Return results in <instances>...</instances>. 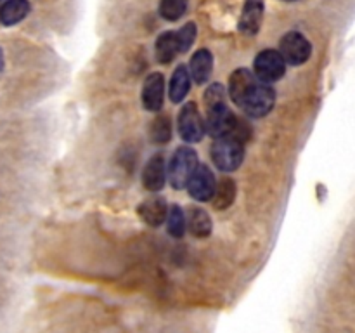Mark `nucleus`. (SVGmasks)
Instances as JSON below:
<instances>
[{
  "mask_svg": "<svg viewBox=\"0 0 355 333\" xmlns=\"http://www.w3.org/2000/svg\"><path fill=\"white\" fill-rule=\"evenodd\" d=\"M211 69H214V56H211V52L207 51V49L198 51L189 62V71L194 82H208V78L211 75Z\"/></svg>",
  "mask_w": 355,
  "mask_h": 333,
  "instance_id": "nucleus-14",
  "label": "nucleus"
},
{
  "mask_svg": "<svg viewBox=\"0 0 355 333\" xmlns=\"http://www.w3.org/2000/svg\"><path fill=\"white\" fill-rule=\"evenodd\" d=\"M189 89H191L189 69H186V66L184 65L177 66V69L172 75V82H170V97H172L173 103H180V101L187 96Z\"/></svg>",
  "mask_w": 355,
  "mask_h": 333,
  "instance_id": "nucleus-17",
  "label": "nucleus"
},
{
  "mask_svg": "<svg viewBox=\"0 0 355 333\" xmlns=\"http://www.w3.org/2000/svg\"><path fill=\"white\" fill-rule=\"evenodd\" d=\"M205 104H207V128L215 139L222 135H234L239 141L245 139L246 128L229 110L225 103V90L220 83L208 87L205 94Z\"/></svg>",
  "mask_w": 355,
  "mask_h": 333,
  "instance_id": "nucleus-1",
  "label": "nucleus"
},
{
  "mask_svg": "<svg viewBox=\"0 0 355 333\" xmlns=\"http://www.w3.org/2000/svg\"><path fill=\"white\" fill-rule=\"evenodd\" d=\"M189 0H159V14L166 21H177L187 10Z\"/></svg>",
  "mask_w": 355,
  "mask_h": 333,
  "instance_id": "nucleus-21",
  "label": "nucleus"
},
{
  "mask_svg": "<svg viewBox=\"0 0 355 333\" xmlns=\"http://www.w3.org/2000/svg\"><path fill=\"white\" fill-rule=\"evenodd\" d=\"M172 137V121L168 114H159L151 123V139L156 144H165Z\"/></svg>",
  "mask_w": 355,
  "mask_h": 333,
  "instance_id": "nucleus-20",
  "label": "nucleus"
},
{
  "mask_svg": "<svg viewBox=\"0 0 355 333\" xmlns=\"http://www.w3.org/2000/svg\"><path fill=\"white\" fill-rule=\"evenodd\" d=\"M139 215L148 225L158 228L166 217V201L162 196H149L139 205Z\"/></svg>",
  "mask_w": 355,
  "mask_h": 333,
  "instance_id": "nucleus-12",
  "label": "nucleus"
},
{
  "mask_svg": "<svg viewBox=\"0 0 355 333\" xmlns=\"http://www.w3.org/2000/svg\"><path fill=\"white\" fill-rule=\"evenodd\" d=\"M311 42L298 31H290V33L281 38L279 54L283 56L284 62H288V65H304L311 58Z\"/></svg>",
  "mask_w": 355,
  "mask_h": 333,
  "instance_id": "nucleus-6",
  "label": "nucleus"
},
{
  "mask_svg": "<svg viewBox=\"0 0 355 333\" xmlns=\"http://www.w3.org/2000/svg\"><path fill=\"white\" fill-rule=\"evenodd\" d=\"M198 166V155L193 148H182L177 149L170 162V180L175 189H184L189 184V179L193 177L194 170Z\"/></svg>",
  "mask_w": 355,
  "mask_h": 333,
  "instance_id": "nucleus-3",
  "label": "nucleus"
},
{
  "mask_svg": "<svg viewBox=\"0 0 355 333\" xmlns=\"http://www.w3.org/2000/svg\"><path fill=\"white\" fill-rule=\"evenodd\" d=\"M30 12V3L28 0H7L2 7H0V21L7 26L10 24L19 23L21 19L28 16Z\"/></svg>",
  "mask_w": 355,
  "mask_h": 333,
  "instance_id": "nucleus-16",
  "label": "nucleus"
},
{
  "mask_svg": "<svg viewBox=\"0 0 355 333\" xmlns=\"http://www.w3.org/2000/svg\"><path fill=\"white\" fill-rule=\"evenodd\" d=\"M245 156V146L234 135H222L215 139L211 146V158L214 163L224 172H232L243 163Z\"/></svg>",
  "mask_w": 355,
  "mask_h": 333,
  "instance_id": "nucleus-2",
  "label": "nucleus"
},
{
  "mask_svg": "<svg viewBox=\"0 0 355 333\" xmlns=\"http://www.w3.org/2000/svg\"><path fill=\"white\" fill-rule=\"evenodd\" d=\"M255 82V75L250 69L239 68L232 73L231 80H229V94H231L236 106H241L243 99H245V96L250 92Z\"/></svg>",
  "mask_w": 355,
  "mask_h": 333,
  "instance_id": "nucleus-10",
  "label": "nucleus"
},
{
  "mask_svg": "<svg viewBox=\"0 0 355 333\" xmlns=\"http://www.w3.org/2000/svg\"><path fill=\"white\" fill-rule=\"evenodd\" d=\"M186 228L189 229V232L196 238H207L211 232V219L203 208L193 207L187 212L186 217Z\"/></svg>",
  "mask_w": 355,
  "mask_h": 333,
  "instance_id": "nucleus-15",
  "label": "nucleus"
},
{
  "mask_svg": "<svg viewBox=\"0 0 355 333\" xmlns=\"http://www.w3.org/2000/svg\"><path fill=\"white\" fill-rule=\"evenodd\" d=\"M142 182L148 191H159L165 186V158L162 155H155L146 163Z\"/></svg>",
  "mask_w": 355,
  "mask_h": 333,
  "instance_id": "nucleus-13",
  "label": "nucleus"
},
{
  "mask_svg": "<svg viewBox=\"0 0 355 333\" xmlns=\"http://www.w3.org/2000/svg\"><path fill=\"white\" fill-rule=\"evenodd\" d=\"M165 97V78L162 73H151L142 87V104L148 111H159Z\"/></svg>",
  "mask_w": 355,
  "mask_h": 333,
  "instance_id": "nucleus-9",
  "label": "nucleus"
},
{
  "mask_svg": "<svg viewBox=\"0 0 355 333\" xmlns=\"http://www.w3.org/2000/svg\"><path fill=\"white\" fill-rule=\"evenodd\" d=\"M177 37V45H179V52L189 51L191 45L194 44V38H196V24L187 23L186 26L180 28L179 31H175Z\"/></svg>",
  "mask_w": 355,
  "mask_h": 333,
  "instance_id": "nucleus-23",
  "label": "nucleus"
},
{
  "mask_svg": "<svg viewBox=\"0 0 355 333\" xmlns=\"http://www.w3.org/2000/svg\"><path fill=\"white\" fill-rule=\"evenodd\" d=\"M177 52H179V45H177L175 31H165V33L159 35L158 40H156V58H158V61L166 65V62L175 58Z\"/></svg>",
  "mask_w": 355,
  "mask_h": 333,
  "instance_id": "nucleus-19",
  "label": "nucleus"
},
{
  "mask_svg": "<svg viewBox=\"0 0 355 333\" xmlns=\"http://www.w3.org/2000/svg\"><path fill=\"white\" fill-rule=\"evenodd\" d=\"M236 200V182L229 177L220 179V182L215 187V193L211 201H214V207L217 210H225V208L231 207Z\"/></svg>",
  "mask_w": 355,
  "mask_h": 333,
  "instance_id": "nucleus-18",
  "label": "nucleus"
},
{
  "mask_svg": "<svg viewBox=\"0 0 355 333\" xmlns=\"http://www.w3.org/2000/svg\"><path fill=\"white\" fill-rule=\"evenodd\" d=\"M286 2H295V0H286Z\"/></svg>",
  "mask_w": 355,
  "mask_h": 333,
  "instance_id": "nucleus-24",
  "label": "nucleus"
},
{
  "mask_svg": "<svg viewBox=\"0 0 355 333\" xmlns=\"http://www.w3.org/2000/svg\"><path fill=\"white\" fill-rule=\"evenodd\" d=\"M274 103H276V92H274L272 87L269 83H263L260 80H257L252 89H250V92L245 96V99H243L239 108L245 110L250 117L260 118L266 117L272 110Z\"/></svg>",
  "mask_w": 355,
  "mask_h": 333,
  "instance_id": "nucleus-4",
  "label": "nucleus"
},
{
  "mask_svg": "<svg viewBox=\"0 0 355 333\" xmlns=\"http://www.w3.org/2000/svg\"><path fill=\"white\" fill-rule=\"evenodd\" d=\"M286 71V62H284L283 56L279 51H272V49H266L260 52L255 59V75L260 82L272 83L277 82L281 76Z\"/></svg>",
  "mask_w": 355,
  "mask_h": 333,
  "instance_id": "nucleus-5",
  "label": "nucleus"
},
{
  "mask_svg": "<svg viewBox=\"0 0 355 333\" xmlns=\"http://www.w3.org/2000/svg\"><path fill=\"white\" fill-rule=\"evenodd\" d=\"M187 187H189V193L194 200L210 201L214 198L215 187H217L214 172L207 165H198Z\"/></svg>",
  "mask_w": 355,
  "mask_h": 333,
  "instance_id": "nucleus-8",
  "label": "nucleus"
},
{
  "mask_svg": "<svg viewBox=\"0 0 355 333\" xmlns=\"http://www.w3.org/2000/svg\"><path fill=\"white\" fill-rule=\"evenodd\" d=\"M179 134L187 142H200L205 135V121L198 106L187 103L179 114Z\"/></svg>",
  "mask_w": 355,
  "mask_h": 333,
  "instance_id": "nucleus-7",
  "label": "nucleus"
},
{
  "mask_svg": "<svg viewBox=\"0 0 355 333\" xmlns=\"http://www.w3.org/2000/svg\"><path fill=\"white\" fill-rule=\"evenodd\" d=\"M263 16L262 0H246L243 7L241 19H239V30L246 35H255L260 30Z\"/></svg>",
  "mask_w": 355,
  "mask_h": 333,
  "instance_id": "nucleus-11",
  "label": "nucleus"
},
{
  "mask_svg": "<svg viewBox=\"0 0 355 333\" xmlns=\"http://www.w3.org/2000/svg\"><path fill=\"white\" fill-rule=\"evenodd\" d=\"M168 232L173 236V238H182L184 231H186V215H184L182 208L180 207H172L168 214Z\"/></svg>",
  "mask_w": 355,
  "mask_h": 333,
  "instance_id": "nucleus-22",
  "label": "nucleus"
}]
</instances>
